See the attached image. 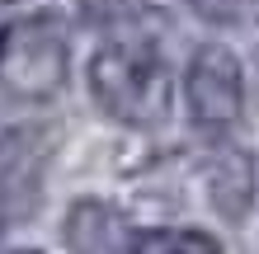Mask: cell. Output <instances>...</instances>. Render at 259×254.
Instances as JSON below:
<instances>
[{
	"mask_svg": "<svg viewBox=\"0 0 259 254\" xmlns=\"http://www.w3.org/2000/svg\"><path fill=\"white\" fill-rule=\"evenodd\" d=\"M90 94L113 123L151 127L170 113V66L146 38H118L90 62Z\"/></svg>",
	"mask_w": 259,
	"mask_h": 254,
	"instance_id": "1",
	"label": "cell"
},
{
	"mask_svg": "<svg viewBox=\"0 0 259 254\" xmlns=\"http://www.w3.org/2000/svg\"><path fill=\"white\" fill-rule=\"evenodd\" d=\"M66 80V33L57 14H28V19L0 28V85L19 99H48Z\"/></svg>",
	"mask_w": 259,
	"mask_h": 254,
	"instance_id": "2",
	"label": "cell"
},
{
	"mask_svg": "<svg viewBox=\"0 0 259 254\" xmlns=\"http://www.w3.org/2000/svg\"><path fill=\"white\" fill-rule=\"evenodd\" d=\"M52 151H57V132L42 123L10 127L0 137V217L10 221L33 217V207L42 202Z\"/></svg>",
	"mask_w": 259,
	"mask_h": 254,
	"instance_id": "3",
	"label": "cell"
},
{
	"mask_svg": "<svg viewBox=\"0 0 259 254\" xmlns=\"http://www.w3.org/2000/svg\"><path fill=\"white\" fill-rule=\"evenodd\" d=\"M184 94H189V113L198 127L207 132H226L240 123L245 113V80H240V62L226 47L207 42L193 52L189 76H184Z\"/></svg>",
	"mask_w": 259,
	"mask_h": 254,
	"instance_id": "4",
	"label": "cell"
},
{
	"mask_svg": "<svg viewBox=\"0 0 259 254\" xmlns=\"http://www.w3.org/2000/svg\"><path fill=\"white\" fill-rule=\"evenodd\" d=\"M66 249L71 254H132L127 217L109 202H75L66 217Z\"/></svg>",
	"mask_w": 259,
	"mask_h": 254,
	"instance_id": "5",
	"label": "cell"
},
{
	"mask_svg": "<svg viewBox=\"0 0 259 254\" xmlns=\"http://www.w3.org/2000/svg\"><path fill=\"white\" fill-rule=\"evenodd\" d=\"M207 198L226 221H240L254 198V160L236 146H217L207 160Z\"/></svg>",
	"mask_w": 259,
	"mask_h": 254,
	"instance_id": "6",
	"label": "cell"
},
{
	"mask_svg": "<svg viewBox=\"0 0 259 254\" xmlns=\"http://www.w3.org/2000/svg\"><path fill=\"white\" fill-rule=\"evenodd\" d=\"M132 254H222V245L203 231H142L132 235Z\"/></svg>",
	"mask_w": 259,
	"mask_h": 254,
	"instance_id": "7",
	"label": "cell"
},
{
	"mask_svg": "<svg viewBox=\"0 0 259 254\" xmlns=\"http://www.w3.org/2000/svg\"><path fill=\"white\" fill-rule=\"evenodd\" d=\"M184 5L212 24H236V28L259 24V0H184Z\"/></svg>",
	"mask_w": 259,
	"mask_h": 254,
	"instance_id": "8",
	"label": "cell"
},
{
	"mask_svg": "<svg viewBox=\"0 0 259 254\" xmlns=\"http://www.w3.org/2000/svg\"><path fill=\"white\" fill-rule=\"evenodd\" d=\"M19 254H38V249H19Z\"/></svg>",
	"mask_w": 259,
	"mask_h": 254,
	"instance_id": "9",
	"label": "cell"
}]
</instances>
